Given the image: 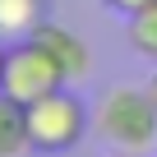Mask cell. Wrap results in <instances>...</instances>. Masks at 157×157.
Listing matches in <instances>:
<instances>
[{
    "label": "cell",
    "mask_w": 157,
    "mask_h": 157,
    "mask_svg": "<svg viewBox=\"0 0 157 157\" xmlns=\"http://www.w3.org/2000/svg\"><path fill=\"white\" fill-rule=\"evenodd\" d=\"M93 129L120 157H148L157 148V102L148 88H106L93 111Z\"/></svg>",
    "instance_id": "1"
},
{
    "label": "cell",
    "mask_w": 157,
    "mask_h": 157,
    "mask_svg": "<svg viewBox=\"0 0 157 157\" xmlns=\"http://www.w3.org/2000/svg\"><path fill=\"white\" fill-rule=\"evenodd\" d=\"M23 116H28L33 152H69V148H78V139L88 129V106L78 102V93H69V83L28 102Z\"/></svg>",
    "instance_id": "2"
},
{
    "label": "cell",
    "mask_w": 157,
    "mask_h": 157,
    "mask_svg": "<svg viewBox=\"0 0 157 157\" xmlns=\"http://www.w3.org/2000/svg\"><path fill=\"white\" fill-rule=\"evenodd\" d=\"M69 83V74L56 65V56L37 42V37H14L5 46V78H0V93L14 97V102H37L56 88Z\"/></svg>",
    "instance_id": "3"
},
{
    "label": "cell",
    "mask_w": 157,
    "mask_h": 157,
    "mask_svg": "<svg viewBox=\"0 0 157 157\" xmlns=\"http://www.w3.org/2000/svg\"><path fill=\"white\" fill-rule=\"evenodd\" d=\"M33 37H37L51 56H56V65L69 74V83H74V78H83V74L93 69V51H88V42L78 37L74 28H65V23H51V19H46Z\"/></svg>",
    "instance_id": "4"
},
{
    "label": "cell",
    "mask_w": 157,
    "mask_h": 157,
    "mask_svg": "<svg viewBox=\"0 0 157 157\" xmlns=\"http://www.w3.org/2000/svg\"><path fill=\"white\" fill-rule=\"evenodd\" d=\"M23 152H33L23 102H14V97L0 93V157H23Z\"/></svg>",
    "instance_id": "5"
},
{
    "label": "cell",
    "mask_w": 157,
    "mask_h": 157,
    "mask_svg": "<svg viewBox=\"0 0 157 157\" xmlns=\"http://www.w3.org/2000/svg\"><path fill=\"white\" fill-rule=\"evenodd\" d=\"M46 23V0H0V33L5 37H33Z\"/></svg>",
    "instance_id": "6"
},
{
    "label": "cell",
    "mask_w": 157,
    "mask_h": 157,
    "mask_svg": "<svg viewBox=\"0 0 157 157\" xmlns=\"http://www.w3.org/2000/svg\"><path fill=\"white\" fill-rule=\"evenodd\" d=\"M125 23H129V28H125V33H129V46H134L143 60H152V65H157V0H152L148 10L129 14Z\"/></svg>",
    "instance_id": "7"
},
{
    "label": "cell",
    "mask_w": 157,
    "mask_h": 157,
    "mask_svg": "<svg viewBox=\"0 0 157 157\" xmlns=\"http://www.w3.org/2000/svg\"><path fill=\"white\" fill-rule=\"evenodd\" d=\"M106 5H111L116 14H125V19H129V14H139V10H148L152 0H106Z\"/></svg>",
    "instance_id": "8"
},
{
    "label": "cell",
    "mask_w": 157,
    "mask_h": 157,
    "mask_svg": "<svg viewBox=\"0 0 157 157\" xmlns=\"http://www.w3.org/2000/svg\"><path fill=\"white\" fill-rule=\"evenodd\" d=\"M143 88H148V97H152V102H157V69H152V74H148V83H143Z\"/></svg>",
    "instance_id": "9"
},
{
    "label": "cell",
    "mask_w": 157,
    "mask_h": 157,
    "mask_svg": "<svg viewBox=\"0 0 157 157\" xmlns=\"http://www.w3.org/2000/svg\"><path fill=\"white\" fill-rule=\"evenodd\" d=\"M0 78H5V42H0Z\"/></svg>",
    "instance_id": "10"
},
{
    "label": "cell",
    "mask_w": 157,
    "mask_h": 157,
    "mask_svg": "<svg viewBox=\"0 0 157 157\" xmlns=\"http://www.w3.org/2000/svg\"><path fill=\"white\" fill-rule=\"evenodd\" d=\"M0 42H5V33H0Z\"/></svg>",
    "instance_id": "11"
},
{
    "label": "cell",
    "mask_w": 157,
    "mask_h": 157,
    "mask_svg": "<svg viewBox=\"0 0 157 157\" xmlns=\"http://www.w3.org/2000/svg\"><path fill=\"white\" fill-rule=\"evenodd\" d=\"M116 157H120V152H116Z\"/></svg>",
    "instance_id": "12"
}]
</instances>
